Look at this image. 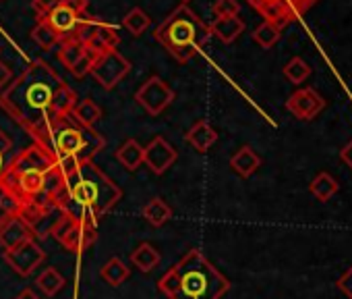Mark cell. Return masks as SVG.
Here are the masks:
<instances>
[{"label": "cell", "instance_id": "cell-27", "mask_svg": "<svg viewBox=\"0 0 352 299\" xmlns=\"http://www.w3.org/2000/svg\"><path fill=\"white\" fill-rule=\"evenodd\" d=\"M87 50H85V46L83 44H79L77 40H63L60 44H58V61L67 67V69H71L83 54H85Z\"/></svg>", "mask_w": 352, "mask_h": 299}, {"label": "cell", "instance_id": "cell-14", "mask_svg": "<svg viewBox=\"0 0 352 299\" xmlns=\"http://www.w3.org/2000/svg\"><path fill=\"white\" fill-rule=\"evenodd\" d=\"M259 167H261V156L255 152L251 145L239 147L236 152L230 156V169L243 179H249L251 175H255Z\"/></svg>", "mask_w": 352, "mask_h": 299}, {"label": "cell", "instance_id": "cell-37", "mask_svg": "<svg viewBox=\"0 0 352 299\" xmlns=\"http://www.w3.org/2000/svg\"><path fill=\"white\" fill-rule=\"evenodd\" d=\"M11 79H13V71H11V67H9L7 63L0 61V90H5V87L11 83Z\"/></svg>", "mask_w": 352, "mask_h": 299}, {"label": "cell", "instance_id": "cell-30", "mask_svg": "<svg viewBox=\"0 0 352 299\" xmlns=\"http://www.w3.org/2000/svg\"><path fill=\"white\" fill-rule=\"evenodd\" d=\"M32 40H34L40 48H44V50H52L54 46L60 44L58 36H56L44 21H38V23H36V28L32 30Z\"/></svg>", "mask_w": 352, "mask_h": 299}, {"label": "cell", "instance_id": "cell-31", "mask_svg": "<svg viewBox=\"0 0 352 299\" xmlns=\"http://www.w3.org/2000/svg\"><path fill=\"white\" fill-rule=\"evenodd\" d=\"M98 23H100V19H96V17H89V15H83L71 40H77L79 44L87 46V44L91 42V38H94L96 30H98Z\"/></svg>", "mask_w": 352, "mask_h": 299}, {"label": "cell", "instance_id": "cell-32", "mask_svg": "<svg viewBox=\"0 0 352 299\" xmlns=\"http://www.w3.org/2000/svg\"><path fill=\"white\" fill-rule=\"evenodd\" d=\"M239 11H241V7H239L236 0H216V5H214L216 19H220V17H236Z\"/></svg>", "mask_w": 352, "mask_h": 299}, {"label": "cell", "instance_id": "cell-11", "mask_svg": "<svg viewBox=\"0 0 352 299\" xmlns=\"http://www.w3.org/2000/svg\"><path fill=\"white\" fill-rule=\"evenodd\" d=\"M83 15L85 13H79L77 9H73L71 5H67L65 0H63L58 7H54L52 11H48L38 21H44L58 36V40L63 42V40L73 38V34H75V30H77V25H79V21H81Z\"/></svg>", "mask_w": 352, "mask_h": 299}, {"label": "cell", "instance_id": "cell-33", "mask_svg": "<svg viewBox=\"0 0 352 299\" xmlns=\"http://www.w3.org/2000/svg\"><path fill=\"white\" fill-rule=\"evenodd\" d=\"M94 61H96V54H91V52H85L69 71L77 77V79H81V77H85V75H89L91 73V67H94Z\"/></svg>", "mask_w": 352, "mask_h": 299}, {"label": "cell", "instance_id": "cell-26", "mask_svg": "<svg viewBox=\"0 0 352 299\" xmlns=\"http://www.w3.org/2000/svg\"><path fill=\"white\" fill-rule=\"evenodd\" d=\"M149 25H151V19H149L147 13H145L143 9H139V7L131 9V11L124 15V19H122V28H124L131 36H135V38L143 36V32H145Z\"/></svg>", "mask_w": 352, "mask_h": 299}, {"label": "cell", "instance_id": "cell-35", "mask_svg": "<svg viewBox=\"0 0 352 299\" xmlns=\"http://www.w3.org/2000/svg\"><path fill=\"white\" fill-rule=\"evenodd\" d=\"M60 3H63V0H32V9L36 11L38 19H42L48 11H52Z\"/></svg>", "mask_w": 352, "mask_h": 299}, {"label": "cell", "instance_id": "cell-38", "mask_svg": "<svg viewBox=\"0 0 352 299\" xmlns=\"http://www.w3.org/2000/svg\"><path fill=\"white\" fill-rule=\"evenodd\" d=\"M340 158H342V163H344L348 169H352V139L340 150Z\"/></svg>", "mask_w": 352, "mask_h": 299}, {"label": "cell", "instance_id": "cell-3", "mask_svg": "<svg viewBox=\"0 0 352 299\" xmlns=\"http://www.w3.org/2000/svg\"><path fill=\"white\" fill-rule=\"evenodd\" d=\"M58 85H63L60 77L44 61H34L15 83H9L3 90L0 104L17 123L32 131L50 114L52 96Z\"/></svg>", "mask_w": 352, "mask_h": 299}, {"label": "cell", "instance_id": "cell-6", "mask_svg": "<svg viewBox=\"0 0 352 299\" xmlns=\"http://www.w3.org/2000/svg\"><path fill=\"white\" fill-rule=\"evenodd\" d=\"M50 233L71 254H81V251L89 249L98 239V227L96 225L77 220L69 214H58Z\"/></svg>", "mask_w": 352, "mask_h": 299}, {"label": "cell", "instance_id": "cell-5", "mask_svg": "<svg viewBox=\"0 0 352 299\" xmlns=\"http://www.w3.org/2000/svg\"><path fill=\"white\" fill-rule=\"evenodd\" d=\"M210 28L189 5L176 7L153 32V38L179 63L191 61L210 40Z\"/></svg>", "mask_w": 352, "mask_h": 299}, {"label": "cell", "instance_id": "cell-22", "mask_svg": "<svg viewBox=\"0 0 352 299\" xmlns=\"http://www.w3.org/2000/svg\"><path fill=\"white\" fill-rule=\"evenodd\" d=\"M141 216L151 225V227H164L172 218V208L162 200V198H151L143 208Z\"/></svg>", "mask_w": 352, "mask_h": 299}, {"label": "cell", "instance_id": "cell-8", "mask_svg": "<svg viewBox=\"0 0 352 299\" xmlns=\"http://www.w3.org/2000/svg\"><path fill=\"white\" fill-rule=\"evenodd\" d=\"M135 100L143 106V110L151 116H160L172 102H174V90L157 75H151L141 83V87L135 92Z\"/></svg>", "mask_w": 352, "mask_h": 299}, {"label": "cell", "instance_id": "cell-4", "mask_svg": "<svg viewBox=\"0 0 352 299\" xmlns=\"http://www.w3.org/2000/svg\"><path fill=\"white\" fill-rule=\"evenodd\" d=\"M157 289L168 299H222L230 280L199 249H191L157 280Z\"/></svg>", "mask_w": 352, "mask_h": 299}, {"label": "cell", "instance_id": "cell-17", "mask_svg": "<svg viewBox=\"0 0 352 299\" xmlns=\"http://www.w3.org/2000/svg\"><path fill=\"white\" fill-rule=\"evenodd\" d=\"M212 36H216L220 42L224 44H232L243 32H245V21L236 15V17H220L212 23L210 28Z\"/></svg>", "mask_w": 352, "mask_h": 299}, {"label": "cell", "instance_id": "cell-15", "mask_svg": "<svg viewBox=\"0 0 352 299\" xmlns=\"http://www.w3.org/2000/svg\"><path fill=\"white\" fill-rule=\"evenodd\" d=\"M120 44V36H118V30L110 23H104L100 21L98 23V30L91 38V42L85 46L87 52L91 54H102V52H108V50H116Z\"/></svg>", "mask_w": 352, "mask_h": 299}, {"label": "cell", "instance_id": "cell-1", "mask_svg": "<svg viewBox=\"0 0 352 299\" xmlns=\"http://www.w3.org/2000/svg\"><path fill=\"white\" fill-rule=\"evenodd\" d=\"M122 200V189L91 161L65 173L58 212L96 225Z\"/></svg>", "mask_w": 352, "mask_h": 299}, {"label": "cell", "instance_id": "cell-18", "mask_svg": "<svg viewBox=\"0 0 352 299\" xmlns=\"http://www.w3.org/2000/svg\"><path fill=\"white\" fill-rule=\"evenodd\" d=\"M114 158L131 173H135L143 165V145L137 139H126L116 152Z\"/></svg>", "mask_w": 352, "mask_h": 299}, {"label": "cell", "instance_id": "cell-10", "mask_svg": "<svg viewBox=\"0 0 352 299\" xmlns=\"http://www.w3.org/2000/svg\"><path fill=\"white\" fill-rule=\"evenodd\" d=\"M176 161H179V152H176L174 145L170 141H166L162 135H155L143 147V165L153 175H164Z\"/></svg>", "mask_w": 352, "mask_h": 299}, {"label": "cell", "instance_id": "cell-2", "mask_svg": "<svg viewBox=\"0 0 352 299\" xmlns=\"http://www.w3.org/2000/svg\"><path fill=\"white\" fill-rule=\"evenodd\" d=\"M36 143L48 150L63 173L71 171L79 163H89L104 150L106 139L94 127H81L71 116L58 118L48 114L40 125L30 131Z\"/></svg>", "mask_w": 352, "mask_h": 299}, {"label": "cell", "instance_id": "cell-19", "mask_svg": "<svg viewBox=\"0 0 352 299\" xmlns=\"http://www.w3.org/2000/svg\"><path fill=\"white\" fill-rule=\"evenodd\" d=\"M160 262H162L160 251H157L151 243H147V241L139 243V245L131 251V264H133L137 270H141V272H151L153 268L160 266Z\"/></svg>", "mask_w": 352, "mask_h": 299}, {"label": "cell", "instance_id": "cell-12", "mask_svg": "<svg viewBox=\"0 0 352 299\" xmlns=\"http://www.w3.org/2000/svg\"><path fill=\"white\" fill-rule=\"evenodd\" d=\"M323 108H325V100H323L313 87L296 90V92L286 100V110L292 112V116H296L298 121H311V118H315Z\"/></svg>", "mask_w": 352, "mask_h": 299}, {"label": "cell", "instance_id": "cell-28", "mask_svg": "<svg viewBox=\"0 0 352 299\" xmlns=\"http://www.w3.org/2000/svg\"><path fill=\"white\" fill-rule=\"evenodd\" d=\"M282 30L280 28H276L274 23H270V21H263L259 28H255V32H253V40L261 46V48H265V50H270L272 46H276L278 44V40H280V34Z\"/></svg>", "mask_w": 352, "mask_h": 299}, {"label": "cell", "instance_id": "cell-42", "mask_svg": "<svg viewBox=\"0 0 352 299\" xmlns=\"http://www.w3.org/2000/svg\"><path fill=\"white\" fill-rule=\"evenodd\" d=\"M191 3V0H181V5H189Z\"/></svg>", "mask_w": 352, "mask_h": 299}, {"label": "cell", "instance_id": "cell-23", "mask_svg": "<svg viewBox=\"0 0 352 299\" xmlns=\"http://www.w3.org/2000/svg\"><path fill=\"white\" fill-rule=\"evenodd\" d=\"M100 276H102L110 287H120V285L131 276V270H129V266H126L120 258H110V260L100 268Z\"/></svg>", "mask_w": 352, "mask_h": 299}, {"label": "cell", "instance_id": "cell-36", "mask_svg": "<svg viewBox=\"0 0 352 299\" xmlns=\"http://www.w3.org/2000/svg\"><path fill=\"white\" fill-rule=\"evenodd\" d=\"M336 287L348 297V299H352V266L338 278V282H336Z\"/></svg>", "mask_w": 352, "mask_h": 299}, {"label": "cell", "instance_id": "cell-39", "mask_svg": "<svg viewBox=\"0 0 352 299\" xmlns=\"http://www.w3.org/2000/svg\"><path fill=\"white\" fill-rule=\"evenodd\" d=\"M13 147V141H11V137L0 129V154H7L9 150Z\"/></svg>", "mask_w": 352, "mask_h": 299}, {"label": "cell", "instance_id": "cell-9", "mask_svg": "<svg viewBox=\"0 0 352 299\" xmlns=\"http://www.w3.org/2000/svg\"><path fill=\"white\" fill-rule=\"evenodd\" d=\"M5 260L19 276H30L36 272L38 266H42V262L46 260V251L38 245L36 239H30L15 249L5 251Z\"/></svg>", "mask_w": 352, "mask_h": 299}, {"label": "cell", "instance_id": "cell-29", "mask_svg": "<svg viewBox=\"0 0 352 299\" xmlns=\"http://www.w3.org/2000/svg\"><path fill=\"white\" fill-rule=\"evenodd\" d=\"M309 75H311V67L300 59V56H294V59H290L286 65H284V77L290 81V83H302V81H307L309 79Z\"/></svg>", "mask_w": 352, "mask_h": 299}, {"label": "cell", "instance_id": "cell-25", "mask_svg": "<svg viewBox=\"0 0 352 299\" xmlns=\"http://www.w3.org/2000/svg\"><path fill=\"white\" fill-rule=\"evenodd\" d=\"M38 287H40V291L46 295V297H54L56 293H60L63 289H65V285H67V280H65V276L56 270V268H46L40 276H38Z\"/></svg>", "mask_w": 352, "mask_h": 299}, {"label": "cell", "instance_id": "cell-16", "mask_svg": "<svg viewBox=\"0 0 352 299\" xmlns=\"http://www.w3.org/2000/svg\"><path fill=\"white\" fill-rule=\"evenodd\" d=\"M185 139L197 150V152H201V154H206L208 150L218 141V131L208 123V121H197L189 131H187V135H185Z\"/></svg>", "mask_w": 352, "mask_h": 299}, {"label": "cell", "instance_id": "cell-34", "mask_svg": "<svg viewBox=\"0 0 352 299\" xmlns=\"http://www.w3.org/2000/svg\"><path fill=\"white\" fill-rule=\"evenodd\" d=\"M315 3L317 0H284V5L288 7V11L292 13L294 19H298L302 13H307Z\"/></svg>", "mask_w": 352, "mask_h": 299}, {"label": "cell", "instance_id": "cell-21", "mask_svg": "<svg viewBox=\"0 0 352 299\" xmlns=\"http://www.w3.org/2000/svg\"><path fill=\"white\" fill-rule=\"evenodd\" d=\"M71 118L81 127H94L102 118V108L91 98L77 100V104L71 110Z\"/></svg>", "mask_w": 352, "mask_h": 299}, {"label": "cell", "instance_id": "cell-24", "mask_svg": "<svg viewBox=\"0 0 352 299\" xmlns=\"http://www.w3.org/2000/svg\"><path fill=\"white\" fill-rule=\"evenodd\" d=\"M338 189H340V185H338V181L329 175V173H319L313 181H311V185H309V192L319 200V202H329L336 194H338Z\"/></svg>", "mask_w": 352, "mask_h": 299}, {"label": "cell", "instance_id": "cell-40", "mask_svg": "<svg viewBox=\"0 0 352 299\" xmlns=\"http://www.w3.org/2000/svg\"><path fill=\"white\" fill-rule=\"evenodd\" d=\"M15 299H42L34 289H23L19 295H15Z\"/></svg>", "mask_w": 352, "mask_h": 299}, {"label": "cell", "instance_id": "cell-7", "mask_svg": "<svg viewBox=\"0 0 352 299\" xmlns=\"http://www.w3.org/2000/svg\"><path fill=\"white\" fill-rule=\"evenodd\" d=\"M129 71H131V63L118 50H108V52L96 54L91 77L104 90H114L129 75Z\"/></svg>", "mask_w": 352, "mask_h": 299}, {"label": "cell", "instance_id": "cell-13", "mask_svg": "<svg viewBox=\"0 0 352 299\" xmlns=\"http://www.w3.org/2000/svg\"><path fill=\"white\" fill-rule=\"evenodd\" d=\"M30 239H36L34 229L21 216H13L11 220H7L3 227H0V247L5 251L15 249L17 245L25 243Z\"/></svg>", "mask_w": 352, "mask_h": 299}, {"label": "cell", "instance_id": "cell-20", "mask_svg": "<svg viewBox=\"0 0 352 299\" xmlns=\"http://www.w3.org/2000/svg\"><path fill=\"white\" fill-rule=\"evenodd\" d=\"M77 94L75 90H71L69 85H58L54 90V96H52V104H50V114L52 116H58V118H65V116H71V110L73 106L77 104Z\"/></svg>", "mask_w": 352, "mask_h": 299}, {"label": "cell", "instance_id": "cell-41", "mask_svg": "<svg viewBox=\"0 0 352 299\" xmlns=\"http://www.w3.org/2000/svg\"><path fill=\"white\" fill-rule=\"evenodd\" d=\"M5 167H7V163H5V154H0V173L5 171Z\"/></svg>", "mask_w": 352, "mask_h": 299}]
</instances>
